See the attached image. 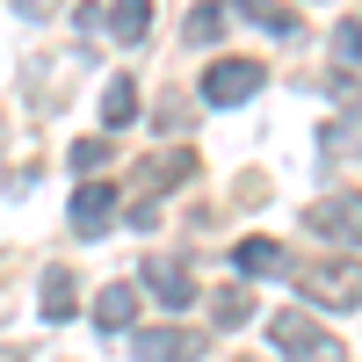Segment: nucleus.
I'll return each mask as SVG.
<instances>
[{
  "label": "nucleus",
  "instance_id": "obj_19",
  "mask_svg": "<svg viewBox=\"0 0 362 362\" xmlns=\"http://www.w3.org/2000/svg\"><path fill=\"white\" fill-rule=\"evenodd\" d=\"M15 8H22V15H51L58 0H15Z\"/></svg>",
  "mask_w": 362,
  "mask_h": 362
},
{
  "label": "nucleus",
  "instance_id": "obj_3",
  "mask_svg": "<svg viewBox=\"0 0 362 362\" xmlns=\"http://www.w3.org/2000/svg\"><path fill=\"white\" fill-rule=\"evenodd\" d=\"M189 174H196V153H181V145L153 153V160L138 167V181H131V225H153V218H160V196L181 189Z\"/></svg>",
  "mask_w": 362,
  "mask_h": 362
},
{
  "label": "nucleus",
  "instance_id": "obj_15",
  "mask_svg": "<svg viewBox=\"0 0 362 362\" xmlns=\"http://www.w3.org/2000/svg\"><path fill=\"white\" fill-rule=\"evenodd\" d=\"M210 319H218V326H247L254 319V290L247 283H225L218 297H210Z\"/></svg>",
  "mask_w": 362,
  "mask_h": 362
},
{
  "label": "nucleus",
  "instance_id": "obj_4",
  "mask_svg": "<svg viewBox=\"0 0 362 362\" xmlns=\"http://www.w3.org/2000/svg\"><path fill=\"white\" fill-rule=\"evenodd\" d=\"M261 80H268L261 58H218V66L203 73V102H210V109H239V102L261 95Z\"/></svg>",
  "mask_w": 362,
  "mask_h": 362
},
{
  "label": "nucleus",
  "instance_id": "obj_9",
  "mask_svg": "<svg viewBox=\"0 0 362 362\" xmlns=\"http://www.w3.org/2000/svg\"><path fill=\"white\" fill-rule=\"evenodd\" d=\"M232 268L239 276H290V254H283V239H268V232H254V239H239L232 247Z\"/></svg>",
  "mask_w": 362,
  "mask_h": 362
},
{
  "label": "nucleus",
  "instance_id": "obj_18",
  "mask_svg": "<svg viewBox=\"0 0 362 362\" xmlns=\"http://www.w3.org/2000/svg\"><path fill=\"white\" fill-rule=\"evenodd\" d=\"M66 160H73L80 174H95V167L109 160V145H102V138H80V145H73V153H66Z\"/></svg>",
  "mask_w": 362,
  "mask_h": 362
},
{
  "label": "nucleus",
  "instance_id": "obj_21",
  "mask_svg": "<svg viewBox=\"0 0 362 362\" xmlns=\"http://www.w3.org/2000/svg\"><path fill=\"white\" fill-rule=\"evenodd\" d=\"M239 362H254V355H239Z\"/></svg>",
  "mask_w": 362,
  "mask_h": 362
},
{
  "label": "nucleus",
  "instance_id": "obj_6",
  "mask_svg": "<svg viewBox=\"0 0 362 362\" xmlns=\"http://www.w3.org/2000/svg\"><path fill=\"white\" fill-rule=\"evenodd\" d=\"M131 348H138V362H196L203 334H189V326H138Z\"/></svg>",
  "mask_w": 362,
  "mask_h": 362
},
{
  "label": "nucleus",
  "instance_id": "obj_2",
  "mask_svg": "<svg viewBox=\"0 0 362 362\" xmlns=\"http://www.w3.org/2000/svg\"><path fill=\"white\" fill-rule=\"evenodd\" d=\"M268 341H276L283 362H348V348L326 334V326H319L305 305H283L276 319H268Z\"/></svg>",
  "mask_w": 362,
  "mask_h": 362
},
{
  "label": "nucleus",
  "instance_id": "obj_20",
  "mask_svg": "<svg viewBox=\"0 0 362 362\" xmlns=\"http://www.w3.org/2000/svg\"><path fill=\"white\" fill-rule=\"evenodd\" d=\"M0 362H22V348H0Z\"/></svg>",
  "mask_w": 362,
  "mask_h": 362
},
{
  "label": "nucleus",
  "instance_id": "obj_10",
  "mask_svg": "<svg viewBox=\"0 0 362 362\" xmlns=\"http://www.w3.org/2000/svg\"><path fill=\"white\" fill-rule=\"evenodd\" d=\"M37 312H44L51 326H66V319L80 312V283H73V268H51V276H44V290H37Z\"/></svg>",
  "mask_w": 362,
  "mask_h": 362
},
{
  "label": "nucleus",
  "instance_id": "obj_5",
  "mask_svg": "<svg viewBox=\"0 0 362 362\" xmlns=\"http://www.w3.org/2000/svg\"><path fill=\"white\" fill-rule=\"evenodd\" d=\"M305 232L334 239V247H362V196H355V189H348V196H319V203L305 210Z\"/></svg>",
  "mask_w": 362,
  "mask_h": 362
},
{
  "label": "nucleus",
  "instance_id": "obj_12",
  "mask_svg": "<svg viewBox=\"0 0 362 362\" xmlns=\"http://www.w3.org/2000/svg\"><path fill=\"white\" fill-rule=\"evenodd\" d=\"M232 15L261 22L268 37H297V8H290V0H232Z\"/></svg>",
  "mask_w": 362,
  "mask_h": 362
},
{
  "label": "nucleus",
  "instance_id": "obj_14",
  "mask_svg": "<svg viewBox=\"0 0 362 362\" xmlns=\"http://www.w3.org/2000/svg\"><path fill=\"white\" fill-rule=\"evenodd\" d=\"M102 124H109V131L138 124V80H109V87H102Z\"/></svg>",
  "mask_w": 362,
  "mask_h": 362
},
{
  "label": "nucleus",
  "instance_id": "obj_16",
  "mask_svg": "<svg viewBox=\"0 0 362 362\" xmlns=\"http://www.w3.org/2000/svg\"><path fill=\"white\" fill-rule=\"evenodd\" d=\"M181 37H189V44H218V37H225V15H218V8H189Z\"/></svg>",
  "mask_w": 362,
  "mask_h": 362
},
{
  "label": "nucleus",
  "instance_id": "obj_1",
  "mask_svg": "<svg viewBox=\"0 0 362 362\" xmlns=\"http://www.w3.org/2000/svg\"><path fill=\"white\" fill-rule=\"evenodd\" d=\"M290 268H297L305 305H319V312H355L362 305V261L326 254V261H290Z\"/></svg>",
  "mask_w": 362,
  "mask_h": 362
},
{
  "label": "nucleus",
  "instance_id": "obj_11",
  "mask_svg": "<svg viewBox=\"0 0 362 362\" xmlns=\"http://www.w3.org/2000/svg\"><path fill=\"white\" fill-rule=\"evenodd\" d=\"M95 326H138V283H109L102 297H95Z\"/></svg>",
  "mask_w": 362,
  "mask_h": 362
},
{
  "label": "nucleus",
  "instance_id": "obj_13",
  "mask_svg": "<svg viewBox=\"0 0 362 362\" xmlns=\"http://www.w3.org/2000/svg\"><path fill=\"white\" fill-rule=\"evenodd\" d=\"M109 29H116V44H145V29H153V0H109Z\"/></svg>",
  "mask_w": 362,
  "mask_h": 362
},
{
  "label": "nucleus",
  "instance_id": "obj_8",
  "mask_svg": "<svg viewBox=\"0 0 362 362\" xmlns=\"http://www.w3.org/2000/svg\"><path fill=\"white\" fill-rule=\"evenodd\" d=\"M138 290H153V297H160L167 312H189L196 297H203V290H196V276H189V268H174V261H145Z\"/></svg>",
  "mask_w": 362,
  "mask_h": 362
},
{
  "label": "nucleus",
  "instance_id": "obj_17",
  "mask_svg": "<svg viewBox=\"0 0 362 362\" xmlns=\"http://www.w3.org/2000/svg\"><path fill=\"white\" fill-rule=\"evenodd\" d=\"M334 58H341V66L362 58V22H341V29H334Z\"/></svg>",
  "mask_w": 362,
  "mask_h": 362
},
{
  "label": "nucleus",
  "instance_id": "obj_7",
  "mask_svg": "<svg viewBox=\"0 0 362 362\" xmlns=\"http://www.w3.org/2000/svg\"><path fill=\"white\" fill-rule=\"evenodd\" d=\"M109 218H116V181H80V189H73V232L102 239Z\"/></svg>",
  "mask_w": 362,
  "mask_h": 362
}]
</instances>
